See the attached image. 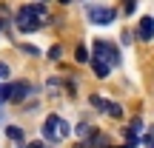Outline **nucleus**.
<instances>
[{
    "mask_svg": "<svg viewBox=\"0 0 154 148\" xmlns=\"http://www.w3.org/2000/svg\"><path fill=\"white\" fill-rule=\"evenodd\" d=\"M94 57L106 60L109 66H120V51H117V46L106 43V40H97V43H94Z\"/></svg>",
    "mask_w": 154,
    "mask_h": 148,
    "instance_id": "obj_4",
    "label": "nucleus"
},
{
    "mask_svg": "<svg viewBox=\"0 0 154 148\" xmlns=\"http://www.w3.org/2000/svg\"><path fill=\"white\" fill-rule=\"evenodd\" d=\"M109 148H128V145H109Z\"/></svg>",
    "mask_w": 154,
    "mask_h": 148,
    "instance_id": "obj_19",
    "label": "nucleus"
},
{
    "mask_svg": "<svg viewBox=\"0 0 154 148\" xmlns=\"http://www.w3.org/2000/svg\"><path fill=\"white\" fill-rule=\"evenodd\" d=\"M146 145H149V148H154V125L149 128V131H146Z\"/></svg>",
    "mask_w": 154,
    "mask_h": 148,
    "instance_id": "obj_14",
    "label": "nucleus"
},
{
    "mask_svg": "<svg viewBox=\"0 0 154 148\" xmlns=\"http://www.w3.org/2000/svg\"><path fill=\"white\" fill-rule=\"evenodd\" d=\"M6 137H9V140H14V143H23V140H26V137H23V131H20V128H14V125H11V128H6Z\"/></svg>",
    "mask_w": 154,
    "mask_h": 148,
    "instance_id": "obj_11",
    "label": "nucleus"
},
{
    "mask_svg": "<svg viewBox=\"0 0 154 148\" xmlns=\"http://www.w3.org/2000/svg\"><path fill=\"white\" fill-rule=\"evenodd\" d=\"M137 37H140V40H151V37H154V20H151V17H143V20H140Z\"/></svg>",
    "mask_w": 154,
    "mask_h": 148,
    "instance_id": "obj_8",
    "label": "nucleus"
},
{
    "mask_svg": "<svg viewBox=\"0 0 154 148\" xmlns=\"http://www.w3.org/2000/svg\"><path fill=\"white\" fill-rule=\"evenodd\" d=\"M29 148H46V145H40V143H32V145H29Z\"/></svg>",
    "mask_w": 154,
    "mask_h": 148,
    "instance_id": "obj_18",
    "label": "nucleus"
},
{
    "mask_svg": "<svg viewBox=\"0 0 154 148\" xmlns=\"http://www.w3.org/2000/svg\"><path fill=\"white\" fill-rule=\"evenodd\" d=\"M91 68H94V74L100 77V80H103V77H109V71H111V66L106 60H100V57H94L91 60Z\"/></svg>",
    "mask_w": 154,
    "mask_h": 148,
    "instance_id": "obj_9",
    "label": "nucleus"
},
{
    "mask_svg": "<svg viewBox=\"0 0 154 148\" xmlns=\"http://www.w3.org/2000/svg\"><path fill=\"white\" fill-rule=\"evenodd\" d=\"M114 17H117V11L111 9V6H91V9H88V20H91V23H100V26L111 23Z\"/></svg>",
    "mask_w": 154,
    "mask_h": 148,
    "instance_id": "obj_5",
    "label": "nucleus"
},
{
    "mask_svg": "<svg viewBox=\"0 0 154 148\" xmlns=\"http://www.w3.org/2000/svg\"><path fill=\"white\" fill-rule=\"evenodd\" d=\"M74 148H91V145H88V143H77Z\"/></svg>",
    "mask_w": 154,
    "mask_h": 148,
    "instance_id": "obj_17",
    "label": "nucleus"
},
{
    "mask_svg": "<svg viewBox=\"0 0 154 148\" xmlns=\"http://www.w3.org/2000/svg\"><path fill=\"white\" fill-rule=\"evenodd\" d=\"M88 100H91V105H94L97 111H106V114H111V117H123V108H120L117 103H111V100L100 97V94H91Z\"/></svg>",
    "mask_w": 154,
    "mask_h": 148,
    "instance_id": "obj_6",
    "label": "nucleus"
},
{
    "mask_svg": "<svg viewBox=\"0 0 154 148\" xmlns=\"http://www.w3.org/2000/svg\"><path fill=\"white\" fill-rule=\"evenodd\" d=\"M46 17H49V11H46L43 3L23 6V9L17 11V29H20V32H37V29L46 23Z\"/></svg>",
    "mask_w": 154,
    "mask_h": 148,
    "instance_id": "obj_1",
    "label": "nucleus"
},
{
    "mask_svg": "<svg viewBox=\"0 0 154 148\" xmlns=\"http://www.w3.org/2000/svg\"><path fill=\"white\" fill-rule=\"evenodd\" d=\"M9 63H0V83H3V80H9Z\"/></svg>",
    "mask_w": 154,
    "mask_h": 148,
    "instance_id": "obj_13",
    "label": "nucleus"
},
{
    "mask_svg": "<svg viewBox=\"0 0 154 148\" xmlns=\"http://www.w3.org/2000/svg\"><path fill=\"white\" fill-rule=\"evenodd\" d=\"M74 60H77V63H86V60H88V51L83 49V46H77V49H74Z\"/></svg>",
    "mask_w": 154,
    "mask_h": 148,
    "instance_id": "obj_12",
    "label": "nucleus"
},
{
    "mask_svg": "<svg viewBox=\"0 0 154 148\" xmlns=\"http://www.w3.org/2000/svg\"><path fill=\"white\" fill-rule=\"evenodd\" d=\"M134 11V0H126V14H131Z\"/></svg>",
    "mask_w": 154,
    "mask_h": 148,
    "instance_id": "obj_16",
    "label": "nucleus"
},
{
    "mask_svg": "<svg viewBox=\"0 0 154 148\" xmlns=\"http://www.w3.org/2000/svg\"><path fill=\"white\" fill-rule=\"evenodd\" d=\"M143 128H146V122L140 120V117H134V120L128 122V134H126V143H128V148L140 145V134H143Z\"/></svg>",
    "mask_w": 154,
    "mask_h": 148,
    "instance_id": "obj_7",
    "label": "nucleus"
},
{
    "mask_svg": "<svg viewBox=\"0 0 154 148\" xmlns=\"http://www.w3.org/2000/svg\"><path fill=\"white\" fill-rule=\"evenodd\" d=\"M69 122L63 120V117H57V114H51V117H46V122H43V137L49 140V143H60V140H66L69 137Z\"/></svg>",
    "mask_w": 154,
    "mask_h": 148,
    "instance_id": "obj_2",
    "label": "nucleus"
},
{
    "mask_svg": "<svg viewBox=\"0 0 154 148\" xmlns=\"http://www.w3.org/2000/svg\"><path fill=\"white\" fill-rule=\"evenodd\" d=\"M49 57H51V60H57V57H60V46H51V49H49Z\"/></svg>",
    "mask_w": 154,
    "mask_h": 148,
    "instance_id": "obj_15",
    "label": "nucleus"
},
{
    "mask_svg": "<svg viewBox=\"0 0 154 148\" xmlns=\"http://www.w3.org/2000/svg\"><path fill=\"white\" fill-rule=\"evenodd\" d=\"M88 145H94V148H109V137L100 134V131H91V134H88Z\"/></svg>",
    "mask_w": 154,
    "mask_h": 148,
    "instance_id": "obj_10",
    "label": "nucleus"
},
{
    "mask_svg": "<svg viewBox=\"0 0 154 148\" xmlns=\"http://www.w3.org/2000/svg\"><path fill=\"white\" fill-rule=\"evenodd\" d=\"M0 120H3V111H0Z\"/></svg>",
    "mask_w": 154,
    "mask_h": 148,
    "instance_id": "obj_20",
    "label": "nucleus"
},
{
    "mask_svg": "<svg viewBox=\"0 0 154 148\" xmlns=\"http://www.w3.org/2000/svg\"><path fill=\"white\" fill-rule=\"evenodd\" d=\"M34 88H32V83H23V80H17V83H9V86H3L0 88V103H23V100L32 94Z\"/></svg>",
    "mask_w": 154,
    "mask_h": 148,
    "instance_id": "obj_3",
    "label": "nucleus"
}]
</instances>
